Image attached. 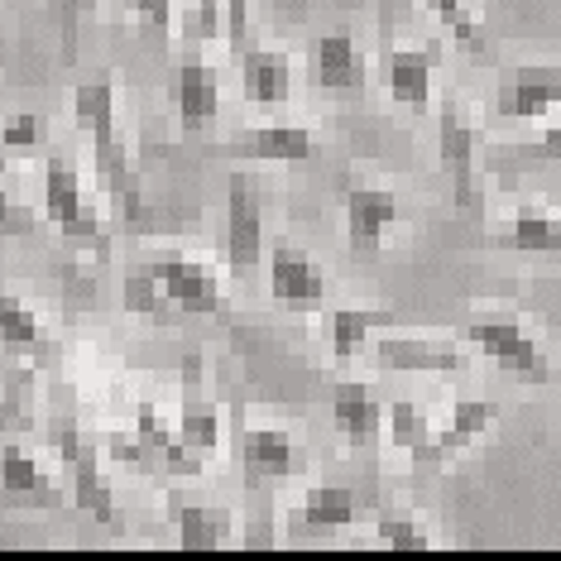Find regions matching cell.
Segmentation results:
<instances>
[{"label": "cell", "instance_id": "1", "mask_svg": "<svg viewBox=\"0 0 561 561\" xmlns=\"http://www.w3.org/2000/svg\"><path fill=\"white\" fill-rule=\"evenodd\" d=\"M121 302L135 317H216L221 312V278L211 264L193 260L183 250H159L149 254L139 270L125 274L121 284Z\"/></svg>", "mask_w": 561, "mask_h": 561}, {"label": "cell", "instance_id": "2", "mask_svg": "<svg viewBox=\"0 0 561 561\" xmlns=\"http://www.w3.org/2000/svg\"><path fill=\"white\" fill-rule=\"evenodd\" d=\"M72 125L92 139V163L96 183L106 202L121 211L125 226H139L149 216L145 207V183L135 173V159L116 130V82H78L72 87Z\"/></svg>", "mask_w": 561, "mask_h": 561}, {"label": "cell", "instance_id": "3", "mask_svg": "<svg viewBox=\"0 0 561 561\" xmlns=\"http://www.w3.org/2000/svg\"><path fill=\"white\" fill-rule=\"evenodd\" d=\"M111 461H130V466L159 470V476H173V480H197L207 470V456H197L193 446L178 437V427L163 423L154 403L135 408L130 437H111Z\"/></svg>", "mask_w": 561, "mask_h": 561}, {"label": "cell", "instance_id": "4", "mask_svg": "<svg viewBox=\"0 0 561 561\" xmlns=\"http://www.w3.org/2000/svg\"><path fill=\"white\" fill-rule=\"evenodd\" d=\"M264 264V187L254 173L226 178V270L250 284Z\"/></svg>", "mask_w": 561, "mask_h": 561}, {"label": "cell", "instance_id": "5", "mask_svg": "<svg viewBox=\"0 0 561 561\" xmlns=\"http://www.w3.org/2000/svg\"><path fill=\"white\" fill-rule=\"evenodd\" d=\"M466 341L494 369L523 379V385H547V379H552V360L542 355V346L533 341V331L523 327L518 317H476V322L466 327Z\"/></svg>", "mask_w": 561, "mask_h": 561}, {"label": "cell", "instance_id": "6", "mask_svg": "<svg viewBox=\"0 0 561 561\" xmlns=\"http://www.w3.org/2000/svg\"><path fill=\"white\" fill-rule=\"evenodd\" d=\"M44 216L72 245H92V250L106 245V226H101V216L92 211V202H87L78 169L62 154L44 159Z\"/></svg>", "mask_w": 561, "mask_h": 561}, {"label": "cell", "instance_id": "7", "mask_svg": "<svg viewBox=\"0 0 561 561\" xmlns=\"http://www.w3.org/2000/svg\"><path fill=\"white\" fill-rule=\"evenodd\" d=\"M561 106V62H518L494 82V116L500 121H538Z\"/></svg>", "mask_w": 561, "mask_h": 561}, {"label": "cell", "instance_id": "8", "mask_svg": "<svg viewBox=\"0 0 561 561\" xmlns=\"http://www.w3.org/2000/svg\"><path fill=\"white\" fill-rule=\"evenodd\" d=\"M369 360L375 369H389V375H461L470 365L456 346L432 336H408V331L389 327L369 341Z\"/></svg>", "mask_w": 561, "mask_h": 561}, {"label": "cell", "instance_id": "9", "mask_svg": "<svg viewBox=\"0 0 561 561\" xmlns=\"http://www.w3.org/2000/svg\"><path fill=\"white\" fill-rule=\"evenodd\" d=\"M437 149L442 169L451 178V193L461 207H476V154H480V125L456 96L442 101L437 111Z\"/></svg>", "mask_w": 561, "mask_h": 561}, {"label": "cell", "instance_id": "10", "mask_svg": "<svg viewBox=\"0 0 561 561\" xmlns=\"http://www.w3.org/2000/svg\"><path fill=\"white\" fill-rule=\"evenodd\" d=\"M58 456H62V470H68L72 508H82V514L96 523H116V504H111V490H106V480H101V456L78 432V423H68V417H62V427H58Z\"/></svg>", "mask_w": 561, "mask_h": 561}, {"label": "cell", "instance_id": "11", "mask_svg": "<svg viewBox=\"0 0 561 561\" xmlns=\"http://www.w3.org/2000/svg\"><path fill=\"white\" fill-rule=\"evenodd\" d=\"M341 207H346V240L355 254H375L385 250V240L403 226V202L389 193V187H365L351 183L341 193Z\"/></svg>", "mask_w": 561, "mask_h": 561}, {"label": "cell", "instance_id": "12", "mask_svg": "<svg viewBox=\"0 0 561 561\" xmlns=\"http://www.w3.org/2000/svg\"><path fill=\"white\" fill-rule=\"evenodd\" d=\"M270 298L284 312H322L327 308V274L312 264L308 250L278 240L270 250Z\"/></svg>", "mask_w": 561, "mask_h": 561}, {"label": "cell", "instance_id": "13", "mask_svg": "<svg viewBox=\"0 0 561 561\" xmlns=\"http://www.w3.org/2000/svg\"><path fill=\"white\" fill-rule=\"evenodd\" d=\"M240 470H245L250 490H270V484L308 470V456L284 427H245L240 432Z\"/></svg>", "mask_w": 561, "mask_h": 561}, {"label": "cell", "instance_id": "14", "mask_svg": "<svg viewBox=\"0 0 561 561\" xmlns=\"http://www.w3.org/2000/svg\"><path fill=\"white\" fill-rule=\"evenodd\" d=\"M0 504L15 508H62L68 504V490L39 466V456H30L24 446L5 442L0 446Z\"/></svg>", "mask_w": 561, "mask_h": 561}, {"label": "cell", "instance_id": "15", "mask_svg": "<svg viewBox=\"0 0 561 561\" xmlns=\"http://www.w3.org/2000/svg\"><path fill=\"white\" fill-rule=\"evenodd\" d=\"M312 82L322 87V92H331V96L365 92L369 58H365V48L355 44V34L336 30V34H322V39L312 44Z\"/></svg>", "mask_w": 561, "mask_h": 561}, {"label": "cell", "instance_id": "16", "mask_svg": "<svg viewBox=\"0 0 561 561\" xmlns=\"http://www.w3.org/2000/svg\"><path fill=\"white\" fill-rule=\"evenodd\" d=\"M226 159L236 163H312L317 135L308 125H254L226 145Z\"/></svg>", "mask_w": 561, "mask_h": 561}, {"label": "cell", "instance_id": "17", "mask_svg": "<svg viewBox=\"0 0 561 561\" xmlns=\"http://www.w3.org/2000/svg\"><path fill=\"white\" fill-rule=\"evenodd\" d=\"M173 106H178V121H183L187 135L207 130V125L221 116V72H216L207 58H187L183 68L173 72Z\"/></svg>", "mask_w": 561, "mask_h": 561}, {"label": "cell", "instance_id": "18", "mask_svg": "<svg viewBox=\"0 0 561 561\" xmlns=\"http://www.w3.org/2000/svg\"><path fill=\"white\" fill-rule=\"evenodd\" d=\"M494 417H500V408L484 403V399H461V403H451V413H446V423L432 432V442H427V451L417 456V466H446L451 456L470 451V446H476L484 432L494 427Z\"/></svg>", "mask_w": 561, "mask_h": 561}, {"label": "cell", "instance_id": "19", "mask_svg": "<svg viewBox=\"0 0 561 561\" xmlns=\"http://www.w3.org/2000/svg\"><path fill=\"white\" fill-rule=\"evenodd\" d=\"M403 317L393 308H351V302H341V308L327 312V346H331V360L336 365H351L360 360L369 351V341L379 336V331L399 327Z\"/></svg>", "mask_w": 561, "mask_h": 561}, {"label": "cell", "instance_id": "20", "mask_svg": "<svg viewBox=\"0 0 561 561\" xmlns=\"http://www.w3.org/2000/svg\"><path fill=\"white\" fill-rule=\"evenodd\" d=\"M240 96L250 106H288L293 101V58L284 48L250 44L240 54Z\"/></svg>", "mask_w": 561, "mask_h": 561}, {"label": "cell", "instance_id": "21", "mask_svg": "<svg viewBox=\"0 0 561 561\" xmlns=\"http://www.w3.org/2000/svg\"><path fill=\"white\" fill-rule=\"evenodd\" d=\"M0 351L34 365V369L54 365V336H48V327L34 317L30 302H20L15 293H0Z\"/></svg>", "mask_w": 561, "mask_h": 561}, {"label": "cell", "instance_id": "22", "mask_svg": "<svg viewBox=\"0 0 561 561\" xmlns=\"http://www.w3.org/2000/svg\"><path fill=\"white\" fill-rule=\"evenodd\" d=\"M169 518H173V528H178V547H183V552H221V547L236 542L231 508L187 504L183 494H173V500H169Z\"/></svg>", "mask_w": 561, "mask_h": 561}, {"label": "cell", "instance_id": "23", "mask_svg": "<svg viewBox=\"0 0 561 561\" xmlns=\"http://www.w3.org/2000/svg\"><path fill=\"white\" fill-rule=\"evenodd\" d=\"M331 417H336V432L351 451H365L369 442H379L385 432V403L375 399V389L360 385V379H346L331 399Z\"/></svg>", "mask_w": 561, "mask_h": 561}, {"label": "cell", "instance_id": "24", "mask_svg": "<svg viewBox=\"0 0 561 561\" xmlns=\"http://www.w3.org/2000/svg\"><path fill=\"white\" fill-rule=\"evenodd\" d=\"M360 523V494L346 484H312L293 508V533H336Z\"/></svg>", "mask_w": 561, "mask_h": 561}, {"label": "cell", "instance_id": "25", "mask_svg": "<svg viewBox=\"0 0 561 561\" xmlns=\"http://www.w3.org/2000/svg\"><path fill=\"white\" fill-rule=\"evenodd\" d=\"M432 78H437V62L427 48H389L385 54V87L403 111H432Z\"/></svg>", "mask_w": 561, "mask_h": 561}, {"label": "cell", "instance_id": "26", "mask_svg": "<svg viewBox=\"0 0 561 561\" xmlns=\"http://www.w3.org/2000/svg\"><path fill=\"white\" fill-rule=\"evenodd\" d=\"M494 245L514 250V254H561V216L542 207H518L494 231Z\"/></svg>", "mask_w": 561, "mask_h": 561}, {"label": "cell", "instance_id": "27", "mask_svg": "<svg viewBox=\"0 0 561 561\" xmlns=\"http://www.w3.org/2000/svg\"><path fill=\"white\" fill-rule=\"evenodd\" d=\"M385 437H389V446H399V451H408L417 461L432 442V417L413 399H399L385 408Z\"/></svg>", "mask_w": 561, "mask_h": 561}, {"label": "cell", "instance_id": "28", "mask_svg": "<svg viewBox=\"0 0 561 561\" xmlns=\"http://www.w3.org/2000/svg\"><path fill=\"white\" fill-rule=\"evenodd\" d=\"M178 437L193 446L197 456H216L221 451V408L211 399H183L178 413Z\"/></svg>", "mask_w": 561, "mask_h": 561}, {"label": "cell", "instance_id": "29", "mask_svg": "<svg viewBox=\"0 0 561 561\" xmlns=\"http://www.w3.org/2000/svg\"><path fill=\"white\" fill-rule=\"evenodd\" d=\"M0 149L5 154H48V121L39 111H15L0 121Z\"/></svg>", "mask_w": 561, "mask_h": 561}, {"label": "cell", "instance_id": "30", "mask_svg": "<svg viewBox=\"0 0 561 561\" xmlns=\"http://www.w3.org/2000/svg\"><path fill=\"white\" fill-rule=\"evenodd\" d=\"M427 10L456 34V44H461V48H470V54H490L484 24H480V15L466 5V0H427Z\"/></svg>", "mask_w": 561, "mask_h": 561}, {"label": "cell", "instance_id": "31", "mask_svg": "<svg viewBox=\"0 0 561 561\" xmlns=\"http://www.w3.org/2000/svg\"><path fill=\"white\" fill-rule=\"evenodd\" d=\"M375 542L385 547V552H432V533H427V523H417V518H403V514H385L375 523Z\"/></svg>", "mask_w": 561, "mask_h": 561}, {"label": "cell", "instance_id": "32", "mask_svg": "<svg viewBox=\"0 0 561 561\" xmlns=\"http://www.w3.org/2000/svg\"><path fill=\"white\" fill-rule=\"evenodd\" d=\"M125 10H130L135 24H139V30H145L154 44H169V39H173V24H178L173 0H125Z\"/></svg>", "mask_w": 561, "mask_h": 561}, {"label": "cell", "instance_id": "33", "mask_svg": "<svg viewBox=\"0 0 561 561\" xmlns=\"http://www.w3.org/2000/svg\"><path fill=\"white\" fill-rule=\"evenodd\" d=\"M96 5L101 0H48V10H54V20H58V34H62V54L68 58H78V30Z\"/></svg>", "mask_w": 561, "mask_h": 561}, {"label": "cell", "instance_id": "34", "mask_svg": "<svg viewBox=\"0 0 561 561\" xmlns=\"http://www.w3.org/2000/svg\"><path fill=\"white\" fill-rule=\"evenodd\" d=\"M514 163H561V116L547 125L538 139H528V145H514Z\"/></svg>", "mask_w": 561, "mask_h": 561}, {"label": "cell", "instance_id": "35", "mask_svg": "<svg viewBox=\"0 0 561 561\" xmlns=\"http://www.w3.org/2000/svg\"><path fill=\"white\" fill-rule=\"evenodd\" d=\"M221 34H226V44H231L236 58L245 54V48H250V0H226Z\"/></svg>", "mask_w": 561, "mask_h": 561}, {"label": "cell", "instance_id": "36", "mask_svg": "<svg viewBox=\"0 0 561 561\" xmlns=\"http://www.w3.org/2000/svg\"><path fill=\"white\" fill-rule=\"evenodd\" d=\"M183 34H193V39H216V34H221V0H197V10L183 15Z\"/></svg>", "mask_w": 561, "mask_h": 561}, {"label": "cell", "instance_id": "37", "mask_svg": "<svg viewBox=\"0 0 561 561\" xmlns=\"http://www.w3.org/2000/svg\"><path fill=\"white\" fill-rule=\"evenodd\" d=\"M34 226V216L30 211H20L15 202H10V193L0 187V236H24Z\"/></svg>", "mask_w": 561, "mask_h": 561}, {"label": "cell", "instance_id": "38", "mask_svg": "<svg viewBox=\"0 0 561 561\" xmlns=\"http://www.w3.org/2000/svg\"><path fill=\"white\" fill-rule=\"evenodd\" d=\"M30 417H24L20 399H0V437H10V432H20Z\"/></svg>", "mask_w": 561, "mask_h": 561}, {"label": "cell", "instance_id": "39", "mask_svg": "<svg viewBox=\"0 0 561 561\" xmlns=\"http://www.w3.org/2000/svg\"><path fill=\"white\" fill-rule=\"evenodd\" d=\"M5 163H10V159H5V149H0V173H5Z\"/></svg>", "mask_w": 561, "mask_h": 561}, {"label": "cell", "instance_id": "40", "mask_svg": "<svg viewBox=\"0 0 561 561\" xmlns=\"http://www.w3.org/2000/svg\"><path fill=\"white\" fill-rule=\"evenodd\" d=\"M557 399H561V379H557Z\"/></svg>", "mask_w": 561, "mask_h": 561}]
</instances>
